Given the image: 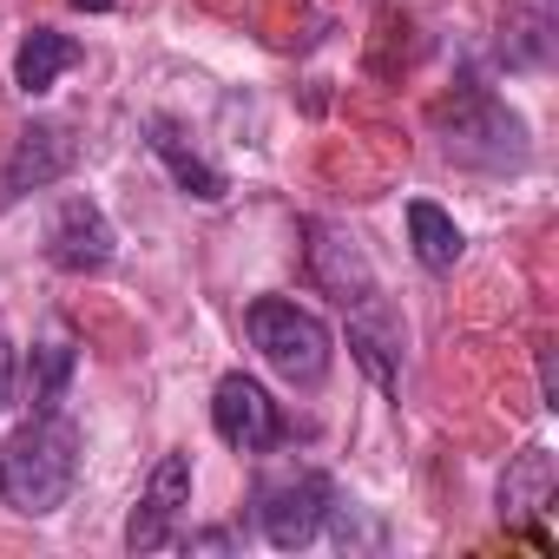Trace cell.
Instances as JSON below:
<instances>
[{
	"mask_svg": "<svg viewBox=\"0 0 559 559\" xmlns=\"http://www.w3.org/2000/svg\"><path fill=\"white\" fill-rule=\"evenodd\" d=\"M73 369H80V349H73L67 336H53V343H40V349H34V369H27V389H34V415H60V408H67Z\"/></svg>",
	"mask_w": 559,
	"mask_h": 559,
	"instance_id": "cell-14",
	"label": "cell"
},
{
	"mask_svg": "<svg viewBox=\"0 0 559 559\" xmlns=\"http://www.w3.org/2000/svg\"><path fill=\"white\" fill-rule=\"evenodd\" d=\"M185 507H191V454L171 448L152 467V480H145V493H139V507L126 520V552H165V546H178Z\"/></svg>",
	"mask_w": 559,
	"mask_h": 559,
	"instance_id": "cell-5",
	"label": "cell"
},
{
	"mask_svg": "<svg viewBox=\"0 0 559 559\" xmlns=\"http://www.w3.org/2000/svg\"><path fill=\"white\" fill-rule=\"evenodd\" d=\"M80 480V428L67 415H34L8 448H0V500L27 520H47L67 507Z\"/></svg>",
	"mask_w": 559,
	"mask_h": 559,
	"instance_id": "cell-1",
	"label": "cell"
},
{
	"mask_svg": "<svg viewBox=\"0 0 559 559\" xmlns=\"http://www.w3.org/2000/svg\"><path fill=\"white\" fill-rule=\"evenodd\" d=\"M330 507H336V487H330L317 467H304V474L270 480V487L257 493V526H263V539H270L276 552H297V546H310V539L323 533Z\"/></svg>",
	"mask_w": 559,
	"mask_h": 559,
	"instance_id": "cell-4",
	"label": "cell"
},
{
	"mask_svg": "<svg viewBox=\"0 0 559 559\" xmlns=\"http://www.w3.org/2000/svg\"><path fill=\"white\" fill-rule=\"evenodd\" d=\"M304 237H310V276L323 284V297H336L349 317L356 310H369L382 290H376V270H369V257H362V243L349 237V230H336V224H323V217H310L304 224Z\"/></svg>",
	"mask_w": 559,
	"mask_h": 559,
	"instance_id": "cell-7",
	"label": "cell"
},
{
	"mask_svg": "<svg viewBox=\"0 0 559 559\" xmlns=\"http://www.w3.org/2000/svg\"><path fill=\"white\" fill-rule=\"evenodd\" d=\"M47 257L60 263V270H73V276H86V270H106L112 257H119V230H112V217L93 204V198H60V211H53V224H47Z\"/></svg>",
	"mask_w": 559,
	"mask_h": 559,
	"instance_id": "cell-8",
	"label": "cell"
},
{
	"mask_svg": "<svg viewBox=\"0 0 559 559\" xmlns=\"http://www.w3.org/2000/svg\"><path fill=\"white\" fill-rule=\"evenodd\" d=\"M211 428H217V441L237 448V454H270L276 441H284V415H276V402L263 395V382L243 376V369H230V376L211 389Z\"/></svg>",
	"mask_w": 559,
	"mask_h": 559,
	"instance_id": "cell-6",
	"label": "cell"
},
{
	"mask_svg": "<svg viewBox=\"0 0 559 559\" xmlns=\"http://www.w3.org/2000/svg\"><path fill=\"white\" fill-rule=\"evenodd\" d=\"M73 8H86V14H106V8H112V0H73Z\"/></svg>",
	"mask_w": 559,
	"mask_h": 559,
	"instance_id": "cell-17",
	"label": "cell"
},
{
	"mask_svg": "<svg viewBox=\"0 0 559 559\" xmlns=\"http://www.w3.org/2000/svg\"><path fill=\"white\" fill-rule=\"evenodd\" d=\"M145 139H152L158 165L171 171V185H178L185 198H198V204H217V198L230 191V185H224V171H217V165H211V158H204V152L185 139V126H178V119H165V112H158V119H145Z\"/></svg>",
	"mask_w": 559,
	"mask_h": 559,
	"instance_id": "cell-10",
	"label": "cell"
},
{
	"mask_svg": "<svg viewBox=\"0 0 559 559\" xmlns=\"http://www.w3.org/2000/svg\"><path fill=\"white\" fill-rule=\"evenodd\" d=\"M552 480H559L552 448H520V454L507 461V474H500V520H533V513H546V507H552Z\"/></svg>",
	"mask_w": 559,
	"mask_h": 559,
	"instance_id": "cell-11",
	"label": "cell"
},
{
	"mask_svg": "<svg viewBox=\"0 0 559 559\" xmlns=\"http://www.w3.org/2000/svg\"><path fill=\"white\" fill-rule=\"evenodd\" d=\"M243 330H250V349H257L276 376H284V382H297V389H317V382L330 376V362H336L330 323H323L317 310L290 304V297H257V304L243 310Z\"/></svg>",
	"mask_w": 559,
	"mask_h": 559,
	"instance_id": "cell-2",
	"label": "cell"
},
{
	"mask_svg": "<svg viewBox=\"0 0 559 559\" xmlns=\"http://www.w3.org/2000/svg\"><path fill=\"white\" fill-rule=\"evenodd\" d=\"M408 243H415L421 270H435V276H448V270L461 263V250H467L461 224H454L441 204H428V198H415V204H408Z\"/></svg>",
	"mask_w": 559,
	"mask_h": 559,
	"instance_id": "cell-13",
	"label": "cell"
},
{
	"mask_svg": "<svg viewBox=\"0 0 559 559\" xmlns=\"http://www.w3.org/2000/svg\"><path fill=\"white\" fill-rule=\"evenodd\" d=\"M8 395H14V343L0 336V408H8Z\"/></svg>",
	"mask_w": 559,
	"mask_h": 559,
	"instance_id": "cell-15",
	"label": "cell"
},
{
	"mask_svg": "<svg viewBox=\"0 0 559 559\" xmlns=\"http://www.w3.org/2000/svg\"><path fill=\"white\" fill-rule=\"evenodd\" d=\"M435 119H441L448 158H467V165H520L526 158V126L474 80H461V93Z\"/></svg>",
	"mask_w": 559,
	"mask_h": 559,
	"instance_id": "cell-3",
	"label": "cell"
},
{
	"mask_svg": "<svg viewBox=\"0 0 559 559\" xmlns=\"http://www.w3.org/2000/svg\"><path fill=\"white\" fill-rule=\"evenodd\" d=\"M73 171V132L67 126H53V119H34L27 132H21V145H14V158H8V198H21V191H47V185H60Z\"/></svg>",
	"mask_w": 559,
	"mask_h": 559,
	"instance_id": "cell-9",
	"label": "cell"
},
{
	"mask_svg": "<svg viewBox=\"0 0 559 559\" xmlns=\"http://www.w3.org/2000/svg\"><path fill=\"white\" fill-rule=\"evenodd\" d=\"M191 546H204V552H224V546H230V533H191Z\"/></svg>",
	"mask_w": 559,
	"mask_h": 559,
	"instance_id": "cell-16",
	"label": "cell"
},
{
	"mask_svg": "<svg viewBox=\"0 0 559 559\" xmlns=\"http://www.w3.org/2000/svg\"><path fill=\"white\" fill-rule=\"evenodd\" d=\"M73 67H80V40L60 34V27H34V34L21 40V53H14V86H21L27 99H40V93H53V80L73 73Z\"/></svg>",
	"mask_w": 559,
	"mask_h": 559,
	"instance_id": "cell-12",
	"label": "cell"
}]
</instances>
